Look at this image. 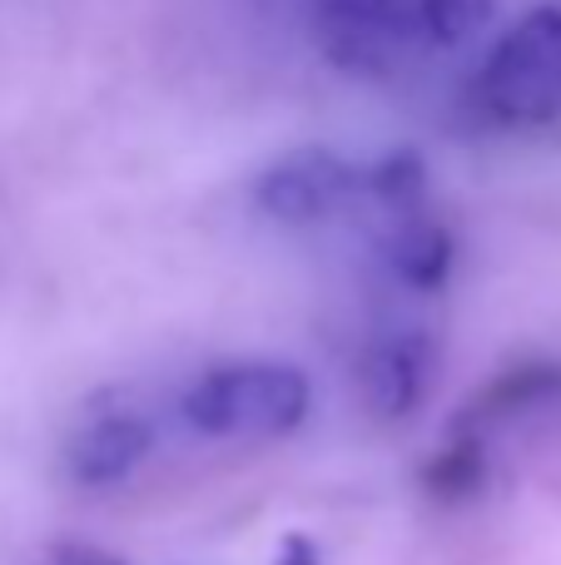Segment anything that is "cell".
<instances>
[{"instance_id": "obj_9", "label": "cell", "mask_w": 561, "mask_h": 565, "mask_svg": "<svg viewBox=\"0 0 561 565\" xmlns=\"http://www.w3.org/2000/svg\"><path fill=\"white\" fill-rule=\"evenodd\" d=\"M413 6H417V35L427 45L453 50L493 20L497 0H413Z\"/></svg>"}, {"instance_id": "obj_12", "label": "cell", "mask_w": 561, "mask_h": 565, "mask_svg": "<svg viewBox=\"0 0 561 565\" xmlns=\"http://www.w3.org/2000/svg\"><path fill=\"white\" fill-rule=\"evenodd\" d=\"M278 565H318V551L304 536H288L284 551H278Z\"/></svg>"}, {"instance_id": "obj_1", "label": "cell", "mask_w": 561, "mask_h": 565, "mask_svg": "<svg viewBox=\"0 0 561 565\" xmlns=\"http://www.w3.org/2000/svg\"><path fill=\"white\" fill-rule=\"evenodd\" d=\"M314 387L288 362L214 367L184 392L179 412L204 437H284L308 417Z\"/></svg>"}, {"instance_id": "obj_4", "label": "cell", "mask_w": 561, "mask_h": 565, "mask_svg": "<svg viewBox=\"0 0 561 565\" xmlns=\"http://www.w3.org/2000/svg\"><path fill=\"white\" fill-rule=\"evenodd\" d=\"M314 25L343 70H383L393 50L423 40L413 0H314Z\"/></svg>"}, {"instance_id": "obj_2", "label": "cell", "mask_w": 561, "mask_h": 565, "mask_svg": "<svg viewBox=\"0 0 561 565\" xmlns=\"http://www.w3.org/2000/svg\"><path fill=\"white\" fill-rule=\"evenodd\" d=\"M477 109L502 129L552 125L561 115V10L537 6L483 60Z\"/></svg>"}, {"instance_id": "obj_3", "label": "cell", "mask_w": 561, "mask_h": 565, "mask_svg": "<svg viewBox=\"0 0 561 565\" xmlns=\"http://www.w3.org/2000/svg\"><path fill=\"white\" fill-rule=\"evenodd\" d=\"M353 194H363V169H353L338 149H324V145L294 149V154L274 159L254 179L258 214H268L274 224H288V228L324 224Z\"/></svg>"}, {"instance_id": "obj_7", "label": "cell", "mask_w": 561, "mask_h": 565, "mask_svg": "<svg viewBox=\"0 0 561 565\" xmlns=\"http://www.w3.org/2000/svg\"><path fill=\"white\" fill-rule=\"evenodd\" d=\"M383 258H388V268H393V278L407 282L413 292H437L453 278L457 238H453V228L437 224V218L407 214V218H398V228L388 234Z\"/></svg>"}, {"instance_id": "obj_13", "label": "cell", "mask_w": 561, "mask_h": 565, "mask_svg": "<svg viewBox=\"0 0 561 565\" xmlns=\"http://www.w3.org/2000/svg\"><path fill=\"white\" fill-rule=\"evenodd\" d=\"M45 565H119V561L99 556V551H85V546H70V551H55Z\"/></svg>"}, {"instance_id": "obj_10", "label": "cell", "mask_w": 561, "mask_h": 565, "mask_svg": "<svg viewBox=\"0 0 561 565\" xmlns=\"http://www.w3.org/2000/svg\"><path fill=\"white\" fill-rule=\"evenodd\" d=\"M483 477H487V457L473 437L453 441L447 451H437V457L427 461V487H433V497H443V501L473 497V491L483 487Z\"/></svg>"}, {"instance_id": "obj_6", "label": "cell", "mask_w": 561, "mask_h": 565, "mask_svg": "<svg viewBox=\"0 0 561 565\" xmlns=\"http://www.w3.org/2000/svg\"><path fill=\"white\" fill-rule=\"evenodd\" d=\"M155 447V427L145 417H129V412H115V417H99L70 441L65 467L80 487H115L125 481L139 461Z\"/></svg>"}, {"instance_id": "obj_5", "label": "cell", "mask_w": 561, "mask_h": 565, "mask_svg": "<svg viewBox=\"0 0 561 565\" xmlns=\"http://www.w3.org/2000/svg\"><path fill=\"white\" fill-rule=\"evenodd\" d=\"M433 382V342L427 332H388L363 352V397L373 417L407 422Z\"/></svg>"}, {"instance_id": "obj_11", "label": "cell", "mask_w": 561, "mask_h": 565, "mask_svg": "<svg viewBox=\"0 0 561 565\" xmlns=\"http://www.w3.org/2000/svg\"><path fill=\"white\" fill-rule=\"evenodd\" d=\"M561 392V367H547V362H537V367H517L512 377L493 382V392L483 397V412H497V417H507V412H522L532 407V402H547Z\"/></svg>"}, {"instance_id": "obj_8", "label": "cell", "mask_w": 561, "mask_h": 565, "mask_svg": "<svg viewBox=\"0 0 561 565\" xmlns=\"http://www.w3.org/2000/svg\"><path fill=\"white\" fill-rule=\"evenodd\" d=\"M363 194H373L378 204L398 209V218L417 214L427 194V159L417 149H388L383 159L363 169Z\"/></svg>"}]
</instances>
